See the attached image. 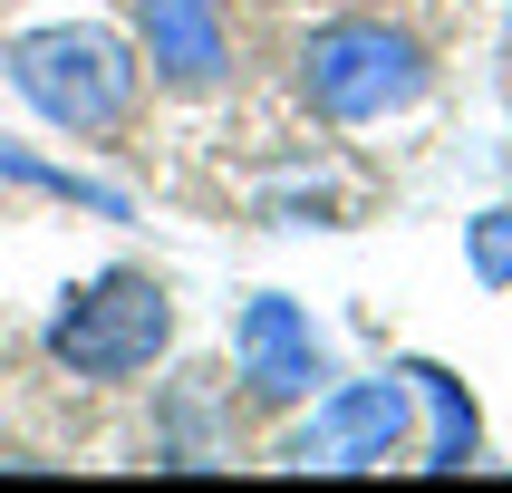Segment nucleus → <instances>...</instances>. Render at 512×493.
Listing matches in <instances>:
<instances>
[{"label":"nucleus","mask_w":512,"mask_h":493,"mask_svg":"<svg viewBox=\"0 0 512 493\" xmlns=\"http://www.w3.org/2000/svg\"><path fill=\"white\" fill-rule=\"evenodd\" d=\"M39 348H49V368L87 377V387H126L174 348V290L155 271H97L49 310Z\"/></svg>","instance_id":"nucleus-2"},{"label":"nucleus","mask_w":512,"mask_h":493,"mask_svg":"<svg viewBox=\"0 0 512 493\" xmlns=\"http://www.w3.org/2000/svg\"><path fill=\"white\" fill-rule=\"evenodd\" d=\"M232 377H242V406H261V416H281V406L319 397L329 358H319L310 310H300V300H281V290H252V300L232 310Z\"/></svg>","instance_id":"nucleus-4"},{"label":"nucleus","mask_w":512,"mask_h":493,"mask_svg":"<svg viewBox=\"0 0 512 493\" xmlns=\"http://www.w3.org/2000/svg\"><path fill=\"white\" fill-rule=\"evenodd\" d=\"M0 184H29V194H58V203H87V213L126 223V194H116V184H97V174H78V165H49V155H29V145H10V136H0Z\"/></svg>","instance_id":"nucleus-8"},{"label":"nucleus","mask_w":512,"mask_h":493,"mask_svg":"<svg viewBox=\"0 0 512 493\" xmlns=\"http://www.w3.org/2000/svg\"><path fill=\"white\" fill-rule=\"evenodd\" d=\"M136 58L174 97H213L232 78V10L223 0H136Z\"/></svg>","instance_id":"nucleus-6"},{"label":"nucleus","mask_w":512,"mask_h":493,"mask_svg":"<svg viewBox=\"0 0 512 493\" xmlns=\"http://www.w3.org/2000/svg\"><path fill=\"white\" fill-rule=\"evenodd\" d=\"M0 78L20 87V107L58 136H126L145 107V58L97 20H39V29H10L0 39Z\"/></svg>","instance_id":"nucleus-1"},{"label":"nucleus","mask_w":512,"mask_h":493,"mask_svg":"<svg viewBox=\"0 0 512 493\" xmlns=\"http://www.w3.org/2000/svg\"><path fill=\"white\" fill-rule=\"evenodd\" d=\"M406 368L397 377H348V387H319V416L290 435V464H319V474H368V464L406 455Z\"/></svg>","instance_id":"nucleus-5"},{"label":"nucleus","mask_w":512,"mask_h":493,"mask_svg":"<svg viewBox=\"0 0 512 493\" xmlns=\"http://www.w3.org/2000/svg\"><path fill=\"white\" fill-rule=\"evenodd\" d=\"M464 252H474V281H484V290H512V213H503V203L464 223Z\"/></svg>","instance_id":"nucleus-9"},{"label":"nucleus","mask_w":512,"mask_h":493,"mask_svg":"<svg viewBox=\"0 0 512 493\" xmlns=\"http://www.w3.org/2000/svg\"><path fill=\"white\" fill-rule=\"evenodd\" d=\"M426 39H406L397 20H319L300 39V97H310L329 126H377V116H406L426 97Z\"/></svg>","instance_id":"nucleus-3"},{"label":"nucleus","mask_w":512,"mask_h":493,"mask_svg":"<svg viewBox=\"0 0 512 493\" xmlns=\"http://www.w3.org/2000/svg\"><path fill=\"white\" fill-rule=\"evenodd\" d=\"M406 377H416V397L435 406L426 464H435V474H464V464L484 455V416H474V397H464V387H455L445 368H435V358H406Z\"/></svg>","instance_id":"nucleus-7"}]
</instances>
